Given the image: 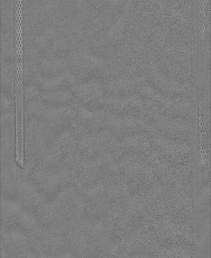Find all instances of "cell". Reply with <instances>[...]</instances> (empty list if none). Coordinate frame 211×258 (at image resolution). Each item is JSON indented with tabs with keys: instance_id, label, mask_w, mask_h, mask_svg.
Wrapping results in <instances>:
<instances>
[{
	"instance_id": "cell-1",
	"label": "cell",
	"mask_w": 211,
	"mask_h": 258,
	"mask_svg": "<svg viewBox=\"0 0 211 258\" xmlns=\"http://www.w3.org/2000/svg\"><path fill=\"white\" fill-rule=\"evenodd\" d=\"M16 111V160L23 168L24 158V114L22 99H18Z\"/></svg>"
}]
</instances>
